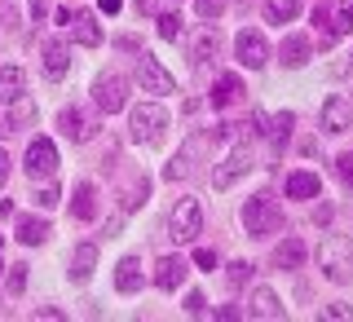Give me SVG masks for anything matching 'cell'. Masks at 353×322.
I'll return each mask as SVG.
<instances>
[{
	"label": "cell",
	"mask_w": 353,
	"mask_h": 322,
	"mask_svg": "<svg viewBox=\"0 0 353 322\" xmlns=\"http://www.w3.org/2000/svg\"><path fill=\"white\" fill-rule=\"evenodd\" d=\"M318 265L331 283H353V239L345 234H327L318 243Z\"/></svg>",
	"instance_id": "1"
},
{
	"label": "cell",
	"mask_w": 353,
	"mask_h": 322,
	"mask_svg": "<svg viewBox=\"0 0 353 322\" xmlns=\"http://www.w3.org/2000/svg\"><path fill=\"white\" fill-rule=\"evenodd\" d=\"M243 225H248L252 239H270L283 230V208L274 203V194H252L243 203Z\"/></svg>",
	"instance_id": "2"
},
{
	"label": "cell",
	"mask_w": 353,
	"mask_h": 322,
	"mask_svg": "<svg viewBox=\"0 0 353 322\" xmlns=\"http://www.w3.org/2000/svg\"><path fill=\"white\" fill-rule=\"evenodd\" d=\"M128 128H132V141H141V146H159L163 128H168V110H163L159 102H141V106H132Z\"/></svg>",
	"instance_id": "3"
},
{
	"label": "cell",
	"mask_w": 353,
	"mask_h": 322,
	"mask_svg": "<svg viewBox=\"0 0 353 322\" xmlns=\"http://www.w3.org/2000/svg\"><path fill=\"white\" fill-rule=\"evenodd\" d=\"M168 239L172 243H190L199 230H203V208H199V199H176V208L168 212Z\"/></svg>",
	"instance_id": "4"
},
{
	"label": "cell",
	"mask_w": 353,
	"mask_h": 322,
	"mask_svg": "<svg viewBox=\"0 0 353 322\" xmlns=\"http://www.w3.org/2000/svg\"><path fill=\"white\" fill-rule=\"evenodd\" d=\"M93 102L97 110H106V115H115V110H124L128 106V84H124V75H97L93 80Z\"/></svg>",
	"instance_id": "5"
},
{
	"label": "cell",
	"mask_w": 353,
	"mask_h": 322,
	"mask_svg": "<svg viewBox=\"0 0 353 322\" xmlns=\"http://www.w3.org/2000/svg\"><path fill=\"white\" fill-rule=\"evenodd\" d=\"M53 172H58V146L49 137H36L27 146V177L31 181H49Z\"/></svg>",
	"instance_id": "6"
},
{
	"label": "cell",
	"mask_w": 353,
	"mask_h": 322,
	"mask_svg": "<svg viewBox=\"0 0 353 322\" xmlns=\"http://www.w3.org/2000/svg\"><path fill=\"white\" fill-rule=\"evenodd\" d=\"M137 80H141L146 93H172L176 88V80L159 66V58H150V53H141V49H137Z\"/></svg>",
	"instance_id": "7"
},
{
	"label": "cell",
	"mask_w": 353,
	"mask_h": 322,
	"mask_svg": "<svg viewBox=\"0 0 353 322\" xmlns=\"http://www.w3.org/2000/svg\"><path fill=\"white\" fill-rule=\"evenodd\" d=\"M58 128H62V137H66V141H88V137L97 132V119L88 115L84 106H62Z\"/></svg>",
	"instance_id": "8"
},
{
	"label": "cell",
	"mask_w": 353,
	"mask_h": 322,
	"mask_svg": "<svg viewBox=\"0 0 353 322\" xmlns=\"http://www.w3.org/2000/svg\"><path fill=\"white\" fill-rule=\"evenodd\" d=\"M234 53H239V62L248 66V71H261L265 62H270V44H265L261 31H239V40H234Z\"/></svg>",
	"instance_id": "9"
},
{
	"label": "cell",
	"mask_w": 353,
	"mask_h": 322,
	"mask_svg": "<svg viewBox=\"0 0 353 322\" xmlns=\"http://www.w3.org/2000/svg\"><path fill=\"white\" fill-rule=\"evenodd\" d=\"M248 168H252V150L248 146H234V150L225 154V163L212 172V190H230V185H234Z\"/></svg>",
	"instance_id": "10"
},
{
	"label": "cell",
	"mask_w": 353,
	"mask_h": 322,
	"mask_svg": "<svg viewBox=\"0 0 353 322\" xmlns=\"http://www.w3.org/2000/svg\"><path fill=\"white\" fill-rule=\"evenodd\" d=\"M349 124H353V102L345 93H331L323 102V128L331 137H340V132H349Z\"/></svg>",
	"instance_id": "11"
},
{
	"label": "cell",
	"mask_w": 353,
	"mask_h": 322,
	"mask_svg": "<svg viewBox=\"0 0 353 322\" xmlns=\"http://www.w3.org/2000/svg\"><path fill=\"white\" fill-rule=\"evenodd\" d=\"M66 31H71L75 44H84V49H97V44H102V27H97V18L88 14V9H75V14L66 18Z\"/></svg>",
	"instance_id": "12"
},
{
	"label": "cell",
	"mask_w": 353,
	"mask_h": 322,
	"mask_svg": "<svg viewBox=\"0 0 353 322\" xmlns=\"http://www.w3.org/2000/svg\"><path fill=\"white\" fill-rule=\"evenodd\" d=\"M185 261L181 256H163L159 265H154V287H159V292H176V287L185 283Z\"/></svg>",
	"instance_id": "13"
},
{
	"label": "cell",
	"mask_w": 353,
	"mask_h": 322,
	"mask_svg": "<svg viewBox=\"0 0 353 322\" xmlns=\"http://www.w3.org/2000/svg\"><path fill=\"white\" fill-rule=\"evenodd\" d=\"M309 58H314V44H309V36H283V44H279V62L283 66H305Z\"/></svg>",
	"instance_id": "14"
},
{
	"label": "cell",
	"mask_w": 353,
	"mask_h": 322,
	"mask_svg": "<svg viewBox=\"0 0 353 322\" xmlns=\"http://www.w3.org/2000/svg\"><path fill=\"white\" fill-rule=\"evenodd\" d=\"M31 124H36V97L18 93L14 102H9V119H5V128H9V132H22V128H31Z\"/></svg>",
	"instance_id": "15"
},
{
	"label": "cell",
	"mask_w": 353,
	"mask_h": 322,
	"mask_svg": "<svg viewBox=\"0 0 353 322\" xmlns=\"http://www.w3.org/2000/svg\"><path fill=\"white\" fill-rule=\"evenodd\" d=\"M305 256H309V248H305V243L296 239V234H292V239H283L279 248H274V265H279V270H301Z\"/></svg>",
	"instance_id": "16"
},
{
	"label": "cell",
	"mask_w": 353,
	"mask_h": 322,
	"mask_svg": "<svg viewBox=\"0 0 353 322\" xmlns=\"http://www.w3.org/2000/svg\"><path fill=\"white\" fill-rule=\"evenodd\" d=\"M97 270V243H80L71 256V283H88Z\"/></svg>",
	"instance_id": "17"
},
{
	"label": "cell",
	"mask_w": 353,
	"mask_h": 322,
	"mask_svg": "<svg viewBox=\"0 0 353 322\" xmlns=\"http://www.w3.org/2000/svg\"><path fill=\"white\" fill-rule=\"evenodd\" d=\"M248 318H265V322H279V318H283V305H279V296H274L270 287H261V292H252Z\"/></svg>",
	"instance_id": "18"
},
{
	"label": "cell",
	"mask_w": 353,
	"mask_h": 322,
	"mask_svg": "<svg viewBox=\"0 0 353 322\" xmlns=\"http://www.w3.org/2000/svg\"><path fill=\"white\" fill-rule=\"evenodd\" d=\"M66 66H71L66 44H62V40H44V75H49V80H62Z\"/></svg>",
	"instance_id": "19"
},
{
	"label": "cell",
	"mask_w": 353,
	"mask_h": 322,
	"mask_svg": "<svg viewBox=\"0 0 353 322\" xmlns=\"http://www.w3.org/2000/svg\"><path fill=\"white\" fill-rule=\"evenodd\" d=\"M115 292H124V296L141 292V261L137 256H124L115 265Z\"/></svg>",
	"instance_id": "20"
},
{
	"label": "cell",
	"mask_w": 353,
	"mask_h": 322,
	"mask_svg": "<svg viewBox=\"0 0 353 322\" xmlns=\"http://www.w3.org/2000/svg\"><path fill=\"white\" fill-rule=\"evenodd\" d=\"M71 217H75V221H93V217H97V190H93L88 181H80V185L71 190Z\"/></svg>",
	"instance_id": "21"
},
{
	"label": "cell",
	"mask_w": 353,
	"mask_h": 322,
	"mask_svg": "<svg viewBox=\"0 0 353 322\" xmlns=\"http://www.w3.org/2000/svg\"><path fill=\"white\" fill-rule=\"evenodd\" d=\"M283 190H287V199H318L323 194V181H318L314 172H292L283 181Z\"/></svg>",
	"instance_id": "22"
},
{
	"label": "cell",
	"mask_w": 353,
	"mask_h": 322,
	"mask_svg": "<svg viewBox=\"0 0 353 322\" xmlns=\"http://www.w3.org/2000/svg\"><path fill=\"white\" fill-rule=\"evenodd\" d=\"M239 97H243V84H239V75H221V80L212 84V106H216V110L234 106Z\"/></svg>",
	"instance_id": "23"
},
{
	"label": "cell",
	"mask_w": 353,
	"mask_h": 322,
	"mask_svg": "<svg viewBox=\"0 0 353 322\" xmlns=\"http://www.w3.org/2000/svg\"><path fill=\"white\" fill-rule=\"evenodd\" d=\"M18 239L27 243V248H36V243L49 239V221L44 217H18Z\"/></svg>",
	"instance_id": "24"
},
{
	"label": "cell",
	"mask_w": 353,
	"mask_h": 322,
	"mask_svg": "<svg viewBox=\"0 0 353 322\" xmlns=\"http://www.w3.org/2000/svg\"><path fill=\"white\" fill-rule=\"evenodd\" d=\"M22 84H27V75H22L18 66H0V106L14 102V97L22 93Z\"/></svg>",
	"instance_id": "25"
},
{
	"label": "cell",
	"mask_w": 353,
	"mask_h": 322,
	"mask_svg": "<svg viewBox=\"0 0 353 322\" xmlns=\"http://www.w3.org/2000/svg\"><path fill=\"white\" fill-rule=\"evenodd\" d=\"M296 14H301V0H265V18L279 22V27H283V22H292Z\"/></svg>",
	"instance_id": "26"
},
{
	"label": "cell",
	"mask_w": 353,
	"mask_h": 322,
	"mask_svg": "<svg viewBox=\"0 0 353 322\" xmlns=\"http://www.w3.org/2000/svg\"><path fill=\"white\" fill-rule=\"evenodd\" d=\"M216 49H221V31L216 27H203V31H199V40H194V58L203 62V58H212Z\"/></svg>",
	"instance_id": "27"
},
{
	"label": "cell",
	"mask_w": 353,
	"mask_h": 322,
	"mask_svg": "<svg viewBox=\"0 0 353 322\" xmlns=\"http://www.w3.org/2000/svg\"><path fill=\"white\" fill-rule=\"evenodd\" d=\"M270 124H274V128H265V132H270V141H274V146H283L287 132H292V124H296V115H292V110H283V115L270 119Z\"/></svg>",
	"instance_id": "28"
},
{
	"label": "cell",
	"mask_w": 353,
	"mask_h": 322,
	"mask_svg": "<svg viewBox=\"0 0 353 322\" xmlns=\"http://www.w3.org/2000/svg\"><path fill=\"white\" fill-rule=\"evenodd\" d=\"M252 274H256V265H252V261H234V265H230V274H225V283H230V287L239 292V287L248 283Z\"/></svg>",
	"instance_id": "29"
},
{
	"label": "cell",
	"mask_w": 353,
	"mask_h": 322,
	"mask_svg": "<svg viewBox=\"0 0 353 322\" xmlns=\"http://www.w3.org/2000/svg\"><path fill=\"white\" fill-rule=\"evenodd\" d=\"M331 31H336V36L353 31V0H340V5H336V22H331Z\"/></svg>",
	"instance_id": "30"
},
{
	"label": "cell",
	"mask_w": 353,
	"mask_h": 322,
	"mask_svg": "<svg viewBox=\"0 0 353 322\" xmlns=\"http://www.w3.org/2000/svg\"><path fill=\"white\" fill-rule=\"evenodd\" d=\"M225 5H230V0H194V9H199L203 22H216L221 14H225Z\"/></svg>",
	"instance_id": "31"
},
{
	"label": "cell",
	"mask_w": 353,
	"mask_h": 322,
	"mask_svg": "<svg viewBox=\"0 0 353 322\" xmlns=\"http://www.w3.org/2000/svg\"><path fill=\"white\" fill-rule=\"evenodd\" d=\"M146 194H150V181H146V177H141V181H132V185H128V199H124V208L132 212V208H137V203H146Z\"/></svg>",
	"instance_id": "32"
},
{
	"label": "cell",
	"mask_w": 353,
	"mask_h": 322,
	"mask_svg": "<svg viewBox=\"0 0 353 322\" xmlns=\"http://www.w3.org/2000/svg\"><path fill=\"white\" fill-rule=\"evenodd\" d=\"M181 31H185V27H181V14H163V18H159V36H163V40H176Z\"/></svg>",
	"instance_id": "33"
},
{
	"label": "cell",
	"mask_w": 353,
	"mask_h": 322,
	"mask_svg": "<svg viewBox=\"0 0 353 322\" xmlns=\"http://www.w3.org/2000/svg\"><path fill=\"white\" fill-rule=\"evenodd\" d=\"M185 314H190V318H203V314H208L203 292H190V296H185Z\"/></svg>",
	"instance_id": "34"
},
{
	"label": "cell",
	"mask_w": 353,
	"mask_h": 322,
	"mask_svg": "<svg viewBox=\"0 0 353 322\" xmlns=\"http://www.w3.org/2000/svg\"><path fill=\"white\" fill-rule=\"evenodd\" d=\"M185 172H190V159H185V154H176L168 168H163V177H168V181H176V177H185Z\"/></svg>",
	"instance_id": "35"
},
{
	"label": "cell",
	"mask_w": 353,
	"mask_h": 322,
	"mask_svg": "<svg viewBox=\"0 0 353 322\" xmlns=\"http://www.w3.org/2000/svg\"><path fill=\"white\" fill-rule=\"evenodd\" d=\"M22 287H27V265H14V270H9V292H22Z\"/></svg>",
	"instance_id": "36"
},
{
	"label": "cell",
	"mask_w": 353,
	"mask_h": 322,
	"mask_svg": "<svg viewBox=\"0 0 353 322\" xmlns=\"http://www.w3.org/2000/svg\"><path fill=\"white\" fill-rule=\"evenodd\" d=\"M36 203H40V208H58V203H62V194H58V185H44V190L36 194Z\"/></svg>",
	"instance_id": "37"
},
{
	"label": "cell",
	"mask_w": 353,
	"mask_h": 322,
	"mask_svg": "<svg viewBox=\"0 0 353 322\" xmlns=\"http://www.w3.org/2000/svg\"><path fill=\"white\" fill-rule=\"evenodd\" d=\"M336 172H340V181H345V185H353V154H340V159H336Z\"/></svg>",
	"instance_id": "38"
},
{
	"label": "cell",
	"mask_w": 353,
	"mask_h": 322,
	"mask_svg": "<svg viewBox=\"0 0 353 322\" xmlns=\"http://www.w3.org/2000/svg\"><path fill=\"white\" fill-rule=\"evenodd\" d=\"M194 265H203V270H216V252H212V248H199V252H194Z\"/></svg>",
	"instance_id": "39"
},
{
	"label": "cell",
	"mask_w": 353,
	"mask_h": 322,
	"mask_svg": "<svg viewBox=\"0 0 353 322\" xmlns=\"http://www.w3.org/2000/svg\"><path fill=\"white\" fill-rule=\"evenodd\" d=\"M327 318H353V305H327Z\"/></svg>",
	"instance_id": "40"
},
{
	"label": "cell",
	"mask_w": 353,
	"mask_h": 322,
	"mask_svg": "<svg viewBox=\"0 0 353 322\" xmlns=\"http://www.w3.org/2000/svg\"><path fill=\"white\" fill-rule=\"evenodd\" d=\"M0 27H14V5L9 0H0Z\"/></svg>",
	"instance_id": "41"
},
{
	"label": "cell",
	"mask_w": 353,
	"mask_h": 322,
	"mask_svg": "<svg viewBox=\"0 0 353 322\" xmlns=\"http://www.w3.org/2000/svg\"><path fill=\"white\" fill-rule=\"evenodd\" d=\"M44 14H49V0H31V18H36V22H40Z\"/></svg>",
	"instance_id": "42"
},
{
	"label": "cell",
	"mask_w": 353,
	"mask_h": 322,
	"mask_svg": "<svg viewBox=\"0 0 353 322\" xmlns=\"http://www.w3.org/2000/svg\"><path fill=\"white\" fill-rule=\"evenodd\" d=\"M36 318H53V322H58V318H62V309H53V305H40V309H36Z\"/></svg>",
	"instance_id": "43"
},
{
	"label": "cell",
	"mask_w": 353,
	"mask_h": 322,
	"mask_svg": "<svg viewBox=\"0 0 353 322\" xmlns=\"http://www.w3.org/2000/svg\"><path fill=\"white\" fill-rule=\"evenodd\" d=\"M5 181H9V154L0 150V190H5Z\"/></svg>",
	"instance_id": "44"
},
{
	"label": "cell",
	"mask_w": 353,
	"mask_h": 322,
	"mask_svg": "<svg viewBox=\"0 0 353 322\" xmlns=\"http://www.w3.org/2000/svg\"><path fill=\"white\" fill-rule=\"evenodd\" d=\"M216 318H221V322H234V318H239V309H234V305H225V309H216Z\"/></svg>",
	"instance_id": "45"
},
{
	"label": "cell",
	"mask_w": 353,
	"mask_h": 322,
	"mask_svg": "<svg viewBox=\"0 0 353 322\" xmlns=\"http://www.w3.org/2000/svg\"><path fill=\"white\" fill-rule=\"evenodd\" d=\"M102 14H119V0H102Z\"/></svg>",
	"instance_id": "46"
},
{
	"label": "cell",
	"mask_w": 353,
	"mask_h": 322,
	"mask_svg": "<svg viewBox=\"0 0 353 322\" xmlns=\"http://www.w3.org/2000/svg\"><path fill=\"white\" fill-rule=\"evenodd\" d=\"M137 9H154V0H137Z\"/></svg>",
	"instance_id": "47"
},
{
	"label": "cell",
	"mask_w": 353,
	"mask_h": 322,
	"mask_svg": "<svg viewBox=\"0 0 353 322\" xmlns=\"http://www.w3.org/2000/svg\"><path fill=\"white\" fill-rule=\"evenodd\" d=\"M0 132H9V128H5V124H0Z\"/></svg>",
	"instance_id": "48"
},
{
	"label": "cell",
	"mask_w": 353,
	"mask_h": 322,
	"mask_svg": "<svg viewBox=\"0 0 353 322\" xmlns=\"http://www.w3.org/2000/svg\"><path fill=\"white\" fill-rule=\"evenodd\" d=\"M0 248H5V239H0Z\"/></svg>",
	"instance_id": "49"
},
{
	"label": "cell",
	"mask_w": 353,
	"mask_h": 322,
	"mask_svg": "<svg viewBox=\"0 0 353 322\" xmlns=\"http://www.w3.org/2000/svg\"><path fill=\"white\" fill-rule=\"evenodd\" d=\"M0 314H5V305H0Z\"/></svg>",
	"instance_id": "50"
}]
</instances>
